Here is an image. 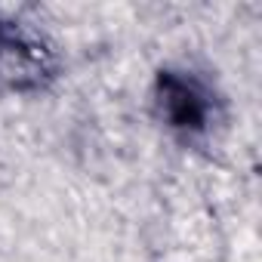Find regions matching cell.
Segmentation results:
<instances>
[{"label": "cell", "mask_w": 262, "mask_h": 262, "mask_svg": "<svg viewBox=\"0 0 262 262\" xmlns=\"http://www.w3.org/2000/svg\"><path fill=\"white\" fill-rule=\"evenodd\" d=\"M10 40H7V34H4V28H0V47H7Z\"/></svg>", "instance_id": "7a4b0ae2"}, {"label": "cell", "mask_w": 262, "mask_h": 262, "mask_svg": "<svg viewBox=\"0 0 262 262\" xmlns=\"http://www.w3.org/2000/svg\"><path fill=\"white\" fill-rule=\"evenodd\" d=\"M158 105L167 126L179 133H201L210 120V93L185 74L164 71L158 77Z\"/></svg>", "instance_id": "6da1fadb"}]
</instances>
